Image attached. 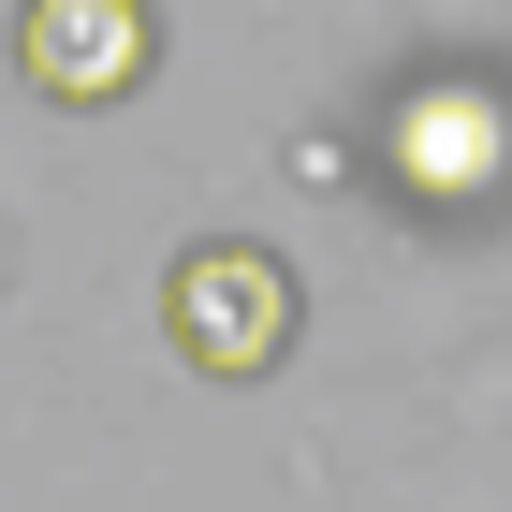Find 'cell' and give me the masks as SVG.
<instances>
[{
  "mask_svg": "<svg viewBox=\"0 0 512 512\" xmlns=\"http://www.w3.org/2000/svg\"><path fill=\"white\" fill-rule=\"evenodd\" d=\"M381 191L410 220H483L512 191V88L469 74V59H439L381 103Z\"/></svg>",
  "mask_w": 512,
  "mask_h": 512,
  "instance_id": "obj_1",
  "label": "cell"
},
{
  "mask_svg": "<svg viewBox=\"0 0 512 512\" xmlns=\"http://www.w3.org/2000/svg\"><path fill=\"white\" fill-rule=\"evenodd\" d=\"M15 74H30V103L103 118L161 74V15L147 0H15Z\"/></svg>",
  "mask_w": 512,
  "mask_h": 512,
  "instance_id": "obj_3",
  "label": "cell"
},
{
  "mask_svg": "<svg viewBox=\"0 0 512 512\" xmlns=\"http://www.w3.org/2000/svg\"><path fill=\"white\" fill-rule=\"evenodd\" d=\"M161 337H176V366H205V381H264V366L308 337V293H293V264H278L264 235H191L161 264Z\"/></svg>",
  "mask_w": 512,
  "mask_h": 512,
  "instance_id": "obj_2",
  "label": "cell"
}]
</instances>
